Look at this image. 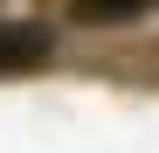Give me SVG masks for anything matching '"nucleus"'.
<instances>
[{
  "instance_id": "1",
  "label": "nucleus",
  "mask_w": 159,
  "mask_h": 153,
  "mask_svg": "<svg viewBox=\"0 0 159 153\" xmlns=\"http://www.w3.org/2000/svg\"><path fill=\"white\" fill-rule=\"evenodd\" d=\"M56 56V35L42 21H7L0 28V76H21V70H42Z\"/></svg>"
},
{
  "instance_id": "2",
  "label": "nucleus",
  "mask_w": 159,
  "mask_h": 153,
  "mask_svg": "<svg viewBox=\"0 0 159 153\" xmlns=\"http://www.w3.org/2000/svg\"><path fill=\"white\" fill-rule=\"evenodd\" d=\"M152 0H76V21L83 28H118V21H139Z\"/></svg>"
}]
</instances>
